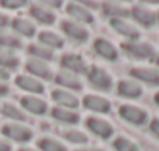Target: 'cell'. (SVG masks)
<instances>
[{"label": "cell", "mask_w": 159, "mask_h": 151, "mask_svg": "<svg viewBox=\"0 0 159 151\" xmlns=\"http://www.w3.org/2000/svg\"><path fill=\"white\" fill-rule=\"evenodd\" d=\"M109 25L111 28L119 33L120 36L126 38L128 42H133V41H139L140 38V31L137 27H134L131 22H128L126 19H109Z\"/></svg>", "instance_id": "obj_13"}, {"label": "cell", "mask_w": 159, "mask_h": 151, "mask_svg": "<svg viewBox=\"0 0 159 151\" xmlns=\"http://www.w3.org/2000/svg\"><path fill=\"white\" fill-rule=\"evenodd\" d=\"M103 11L106 16H109V19H126L129 16V10L120 3L116 2H106L102 5Z\"/></svg>", "instance_id": "obj_25"}, {"label": "cell", "mask_w": 159, "mask_h": 151, "mask_svg": "<svg viewBox=\"0 0 159 151\" xmlns=\"http://www.w3.org/2000/svg\"><path fill=\"white\" fill-rule=\"evenodd\" d=\"M61 30L62 33L70 38L75 42H86L89 39V30L86 28V25L78 24L72 19H66L61 22Z\"/></svg>", "instance_id": "obj_7"}, {"label": "cell", "mask_w": 159, "mask_h": 151, "mask_svg": "<svg viewBox=\"0 0 159 151\" xmlns=\"http://www.w3.org/2000/svg\"><path fill=\"white\" fill-rule=\"evenodd\" d=\"M117 94L126 100H137L143 94V87L136 80H120L117 83Z\"/></svg>", "instance_id": "obj_17"}, {"label": "cell", "mask_w": 159, "mask_h": 151, "mask_svg": "<svg viewBox=\"0 0 159 151\" xmlns=\"http://www.w3.org/2000/svg\"><path fill=\"white\" fill-rule=\"evenodd\" d=\"M81 103H83V106L88 111H91L94 114H108L111 111V108H112L111 106V101L108 98H105L102 95H97V94H88V95H84V98L81 100Z\"/></svg>", "instance_id": "obj_14"}, {"label": "cell", "mask_w": 159, "mask_h": 151, "mask_svg": "<svg viewBox=\"0 0 159 151\" xmlns=\"http://www.w3.org/2000/svg\"><path fill=\"white\" fill-rule=\"evenodd\" d=\"M30 17L33 20H36L38 24L47 25V27H50L56 22V14L50 8L44 7L42 3H33L30 7Z\"/></svg>", "instance_id": "obj_19"}, {"label": "cell", "mask_w": 159, "mask_h": 151, "mask_svg": "<svg viewBox=\"0 0 159 151\" xmlns=\"http://www.w3.org/2000/svg\"><path fill=\"white\" fill-rule=\"evenodd\" d=\"M52 117L64 125H69V126H73L80 122V114L73 109H67V108H59V106H55L52 109Z\"/></svg>", "instance_id": "obj_23"}, {"label": "cell", "mask_w": 159, "mask_h": 151, "mask_svg": "<svg viewBox=\"0 0 159 151\" xmlns=\"http://www.w3.org/2000/svg\"><path fill=\"white\" fill-rule=\"evenodd\" d=\"M19 65V58L13 53V50L7 48H0V67L5 70L16 69Z\"/></svg>", "instance_id": "obj_27"}, {"label": "cell", "mask_w": 159, "mask_h": 151, "mask_svg": "<svg viewBox=\"0 0 159 151\" xmlns=\"http://www.w3.org/2000/svg\"><path fill=\"white\" fill-rule=\"evenodd\" d=\"M86 128L103 140H108L114 135V126L106 118H102L97 115H91L86 118Z\"/></svg>", "instance_id": "obj_6"}, {"label": "cell", "mask_w": 159, "mask_h": 151, "mask_svg": "<svg viewBox=\"0 0 159 151\" xmlns=\"http://www.w3.org/2000/svg\"><path fill=\"white\" fill-rule=\"evenodd\" d=\"M0 112H2L5 117H8L10 120H13V122L24 123L27 120L25 111L22 108L16 106L14 103H2V104H0Z\"/></svg>", "instance_id": "obj_24"}, {"label": "cell", "mask_w": 159, "mask_h": 151, "mask_svg": "<svg viewBox=\"0 0 159 151\" xmlns=\"http://www.w3.org/2000/svg\"><path fill=\"white\" fill-rule=\"evenodd\" d=\"M8 80H10V72L0 67V81L5 83V81H8Z\"/></svg>", "instance_id": "obj_36"}, {"label": "cell", "mask_w": 159, "mask_h": 151, "mask_svg": "<svg viewBox=\"0 0 159 151\" xmlns=\"http://www.w3.org/2000/svg\"><path fill=\"white\" fill-rule=\"evenodd\" d=\"M27 5L28 3L25 0H2L0 2V7H3L7 10H19V8H24Z\"/></svg>", "instance_id": "obj_32"}, {"label": "cell", "mask_w": 159, "mask_h": 151, "mask_svg": "<svg viewBox=\"0 0 159 151\" xmlns=\"http://www.w3.org/2000/svg\"><path fill=\"white\" fill-rule=\"evenodd\" d=\"M10 20H11V19H10V17H8L7 14L0 13V28H5V27H7L8 24H11Z\"/></svg>", "instance_id": "obj_35"}, {"label": "cell", "mask_w": 159, "mask_h": 151, "mask_svg": "<svg viewBox=\"0 0 159 151\" xmlns=\"http://www.w3.org/2000/svg\"><path fill=\"white\" fill-rule=\"evenodd\" d=\"M14 83H16V86L20 91H24L27 94L38 95V97L42 95L44 91H45L42 81L38 80V78H34V77H31V75H28V73H19L17 77L14 78Z\"/></svg>", "instance_id": "obj_8"}, {"label": "cell", "mask_w": 159, "mask_h": 151, "mask_svg": "<svg viewBox=\"0 0 159 151\" xmlns=\"http://www.w3.org/2000/svg\"><path fill=\"white\" fill-rule=\"evenodd\" d=\"M66 13L69 14V17L78 24H94V14L91 13V10H88L83 3L78 2H69L66 5Z\"/></svg>", "instance_id": "obj_12"}, {"label": "cell", "mask_w": 159, "mask_h": 151, "mask_svg": "<svg viewBox=\"0 0 159 151\" xmlns=\"http://www.w3.org/2000/svg\"><path fill=\"white\" fill-rule=\"evenodd\" d=\"M2 132L10 140L19 142V143H25V142H30L33 139L31 128H28L25 123H20V122H8V123H5L2 126Z\"/></svg>", "instance_id": "obj_4"}, {"label": "cell", "mask_w": 159, "mask_h": 151, "mask_svg": "<svg viewBox=\"0 0 159 151\" xmlns=\"http://www.w3.org/2000/svg\"><path fill=\"white\" fill-rule=\"evenodd\" d=\"M94 50H95V53L98 56H102L106 61H117L119 59V50H117V47L111 41L105 39V38H97L94 41Z\"/></svg>", "instance_id": "obj_20"}, {"label": "cell", "mask_w": 159, "mask_h": 151, "mask_svg": "<svg viewBox=\"0 0 159 151\" xmlns=\"http://www.w3.org/2000/svg\"><path fill=\"white\" fill-rule=\"evenodd\" d=\"M28 53L30 58H36L41 61H52L53 59V50H50L48 47L42 45V44H31L28 47Z\"/></svg>", "instance_id": "obj_26"}, {"label": "cell", "mask_w": 159, "mask_h": 151, "mask_svg": "<svg viewBox=\"0 0 159 151\" xmlns=\"http://www.w3.org/2000/svg\"><path fill=\"white\" fill-rule=\"evenodd\" d=\"M153 100H154V103L159 106V92H156V94H154V98H153Z\"/></svg>", "instance_id": "obj_40"}, {"label": "cell", "mask_w": 159, "mask_h": 151, "mask_svg": "<svg viewBox=\"0 0 159 151\" xmlns=\"http://www.w3.org/2000/svg\"><path fill=\"white\" fill-rule=\"evenodd\" d=\"M38 41H39V44L48 47L50 50H59L66 44L64 38L59 33L53 31V30H42V31H39L38 33Z\"/></svg>", "instance_id": "obj_21"}, {"label": "cell", "mask_w": 159, "mask_h": 151, "mask_svg": "<svg viewBox=\"0 0 159 151\" xmlns=\"http://www.w3.org/2000/svg\"><path fill=\"white\" fill-rule=\"evenodd\" d=\"M38 148L39 151H67V146L61 143L56 139L52 137H42L38 140Z\"/></svg>", "instance_id": "obj_28"}, {"label": "cell", "mask_w": 159, "mask_h": 151, "mask_svg": "<svg viewBox=\"0 0 159 151\" xmlns=\"http://www.w3.org/2000/svg\"><path fill=\"white\" fill-rule=\"evenodd\" d=\"M19 151H39V149H36V148H27V146H24V148H20Z\"/></svg>", "instance_id": "obj_39"}, {"label": "cell", "mask_w": 159, "mask_h": 151, "mask_svg": "<svg viewBox=\"0 0 159 151\" xmlns=\"http://www.w3.org/2000/svg\"><path fill=\"white\" fill-rule=\"evenodd\" d=\"M129 16L136 20V24H139L143 28H151L157 22V13L143 5H134L129 10Z\"/></svg>", "instance_id": "obj_10"}, {"label": "cell", "mask_w": 159, "mask_h": 151, "mask_svg": "<svg viewBox=\"0 0 159 151\" xmlns=\"http://www.w3.org/2000/svg\"><path fill=\"white\" fill-rule=\"evenodd\" d=\"M62 135L69 140V142H72V143H75V145H83V143H88V135L83 132V131H80V129H76V128H67V129H64L62 131Z\"/></svg>", "instance_id": "obj_29"}, {"label": "cell", "mask_w": 159, "mask_h": 151, "mask_svg": "<svg viewBox=\"0 0 159 151\" xmlns=\"http://www.w3.org/2000/svg\"><path fill=\"white\" fill-rule=\"evenodd\" d=\"M122 48L125 50L126 55H129L134 59L139 61H154L156 59V50L151 44L148 42H140V41H133V42H123Z\"/></svg>", "instance_id": "obj_2"}, {"label": "cell", "mask_w": 159, "mask_h": 151, "mask_svg": "<svg viewBox=\"0 0 159 151\" xmlns=\"http://www.w3.org/2000/svg\"><path fill=\"white\" fill-rule=\"evenodd\" d=\"M61 67L62 70H67V72H72L75 75H84L88 73L89 67L86 64V61L83 59V56H80L76 53H66L61 56Z\"/></svg>", "instance_id": "obj_9"}, {"label": "cell", "mask_w": 159, "mask_h": 151, "mask_svg": "<svg viewBox=\"0 0 159 151\" xmlns=\"http://www.w3.org/2000/svg\"><path fill=\"white\" fill-rule=\"evenodd\" d=\"M55 83L58 86H61V89H66V91H70V92H78L83 89V81L78 75L72 73V72H67V70H59L56 75H55Z\"/></svg>", "instance_id": "obj_11"}, {"label": "cell", "mask_w": 159, "mask_h": 151, "mask_svg": "<svg viewBox=\"0 0 159 151\" xmlns=\"http://www.w3.org/2000/svg\"><path fill=\"white\" fill-rule=\"evenodd\" d=\"M112 146H114L116 151H140V148H139L131 139L123 137V135L116 137L114 142H112Z\"/></svg>", "instance_id": "obj_30"}, {"label": "cell", "mask_w": 159, "mask_h": 151, "mask_svg": "<svg viewBox=\"0 0 159 151\" xmlns=\"http://www.w3.org/2000/svg\"><path fill=\"white\" fill-rule=\"evenodd\" d=\"M157 24H159V13H157Z\"/></svg>", "instance_id": "obj_42"}, {"label": "cell", "mask_w": 159, "mask_h": 151, "mask_svg": "<svg viewBox=\"0 0 159 151\" xmlns=\"http://www.w3.org/2000/svg\"><path fill=\"white\" fill-rule=\"evenodd\" d=\"M20 108L33 115H44L48 112V104L38 95H25L20 98Z\"/></svg>", "instance_id": "obj_15"}, {"label": "cell", "mask_w": 159, "mask_h": 151, "mask_svg": "<svg viewBox=\"0 0 159 151\" xmlns=\"http://www.w3.org/2000/svg\"><path fill=\"white\" fill-rule=\"evenodd\" d=\"M133 80L147 83L150 86H159V69L154 67H133L129 70Z\"/></svg>", "instance_id": "obj_18"}, {"label": "cell", "mask_w": 159, "mask_h": 151, "mask_svg": "<svg viewBox=\"0 0 159 151\" xmlns=\"http://www.w3.org/2000/svg\"><path fill=\"white\" fill-rule=\"evenodd\" d=\"M0 47L11 50V48H19L20 47V41L13 38V36H0Z\"/></svg>", "instance_id": "obj_31"}, {"label": "cell", "mask_w": 159, "mask_h": 151, "mask_svg": "<svg viewBox=\"0 0 159 151\" xmlns=\"http://www.w3.org/2000/svg\"><path fill=\"white\" fill-rule=\"evenodd\" d=\"M76 151H103L100 148H83V149H76Z\"/></svg>", "instance_id": "obj_38"}, {"label": "cell", "mask_w": 159, "mask_h": 151, "mask_svg": "<svg viewBox=\"0 0 159 151\" xmlns=\"http://www.w3.org/2000/svg\"><path fill=\"white\" fill-rule=\"evenodd\" d=\"M86 75H88V80H89L91 86L100 92H109L114 86L112 75L100 65H91Z\"/></svg>", "instance_id": "obj_1"}, {"label": "cell", "mask_w": 159, "mask_h": 151, "mask_svg": "<svg viewBox=\"0 0 159 151\" xmlns=\"http://www.w3.org/2000/svg\"><path fill=\"white\" fill-rule=\"evenodd\" d=\"M148 128H150L151 134H153L154 137H157V139H159V117L151 118V120H150V123H148Z\"/></svg>", "instance_id": "obj_33"}, {"label": "cell", "mask_w": 159, "mask_h": 151, "mask_svg": "<svg viewBox=\"0 0 159 151\" xmlns=\"http://www.w3.org/2000/svg\"><path fill=\"white\" fill-rule=\"evenodd\" d=\"M52 98L53 101L56 103V106L59 108H67V109H76L80 106V98L70 92V91H66V89H61V87H56L52 91Z\"/></svg>", "instance_id": "obj_16"}, {"label": "cell", "mask_w": 159, "mask_h": 151, "mask_svg": "<svg viewBox=\"0 0 159 151\" xmlns=\"http://www.w3.org/2000/svg\"><path fill=\"white\" fill-rule=\"evenodd\" d=\"M11 27L16 33H19L20 36H25L28 39L34 38L38 34L36 31V24L30 19V17H14L11 20Z\"/></svg>", "instance_id": "obj_22"}, {"label": "cell", "mask_w": 159, "mask_h": 151, "mask_svg": "<svg viewBox=\"0 0 159 151\" xmlns=\"http://www.w3.org/2000/svg\"><path fill=\"white\" fill-rule=\"evenodd\" d=\"M154 61H156V64H157V67H159V55L156 56V59H154Z\"/></svg>", "instance_id": "obj_41"}, {"label": "cell", "mask_w": 159, "mask_h": 151, "mask_svg": "<svg viewBox=\"0 0 159 151\" xmlns=\"http://www.w3.org/2000/svg\"><path fill=\"white\" fill-rule=\"evenodd\" d=\"M8 92H10V87H8V84L0 81V97H5V95H8Z\"/></svg>", "instance_id": "obj_37"}, {"label": "cell", "mask_w": 159, "mask_h": 151, "mask_svg": "<svg viewBox=\"0 0 159 151\" xmlns=\"http://www.w3.org/2000/svg\"><path fill=\"white\" fill-rule=\"evenodd\" d=\"M25 69L28 72V75L38 78V80H45V81H50L55 78V73H53V69L50 67V64L47 61H41V59H36V58H30L27 62H25Z\"/></svg>", "instance_id": "obj_5"}, {"label": "cell", "mask_w": 159, "mask_h": 151, "mask_svg": "<svg viewBox=\"0 0 159 151\" xmlns=\"http://www.w3.org/2000/svg\"><path fill=\"white\" fill-rule=\"evenodd\" d=\"M119 115L122 120H125L126 123L134 125V126H145L150 123L148 112L136 104H128V103L122 104L119 108Z\"/></svg>", "instance_id": "obj_3"}, {"label": "cell", "mask_w": 159, "mask_h": 151, "mask_svg": "<svg viewBox=\"0 0 159 151\" xmlns=\"http://www.w3.org/2000/svg\"><path fill=\"white\" fill-rule=\"evenodd\" d=\"M0 151H13V146L10 145V142L2 137H0Z\"/></svg>", "instance_id": "obj_34"}]
</instances>
